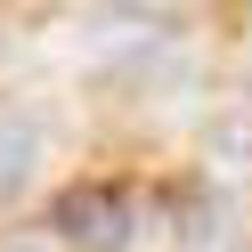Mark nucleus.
<instances>
[{"label":"nucleus","mask_w":252,"mask_h":252,"mask_svg":"<svg viewBox=\"0 0 252 252\" xmlns=\"http://www.w3.org/2000/svg\"><path fill=\"white\" fill-rule=\"evenodd\" d=\"M228 236H236V203H228V187H203V195L179 203V244H187V252H228Z\"/></svg>","instance_id":"f03ea898"},{"label":"nucleus","mask_w":252,"mask_h":252,"mask_svg":"<svg viewBox=\"0 0 252 252\" xmlns=\"http://www.w3.org/2000/svg\"><path fill=\"white\" fill-rule=\"evenodd\" d=\"M33 163H41V122L0 106V195H17V187L33 179Z\"/></svg>","instance_id":"7ed1b4c3"},{"label":"nucleus","mask_w":252,"mask_h":252,"mask_svg":"<svg viewBox=\"0 0 252 252\" xmlns=\"http://www.w3.org/2000/svg\"><path fill=\"white\" fill-rule=\"evenodd\" d=\"M130 236H138V212H130V195H114V187H73V195L57 203V244L122 252Z\"/></svg>","instance_id":"f257e3e1"},{"label":"nucleus","mask_w":252,"mask_h":252,"mask_svg":"<svg viewBox=\"0 0 252 252\" xmlns=\"http://www.w3.org/2000/svg\"><path fill=\"white\" fill-rule=\"evenodd\" d=\"M8 252H57V244H49V236H25V244H8Z\"/></svg>","instance_id":"39448f33"},{"label":"nucleus","mask_w":252,"mask_h":252,"mask_svg":"<svg viewBox=\"0 0 252 252\" xmlns=\"http://www.w3.org/2000/svg\"><path fill=\"white\" fill-rule=\"evenodd\" d=\"M212 163H220V179L252 171V114H220L212 122Z\"/></svg>","instance_id":"20e7f679"}]
</instances>
